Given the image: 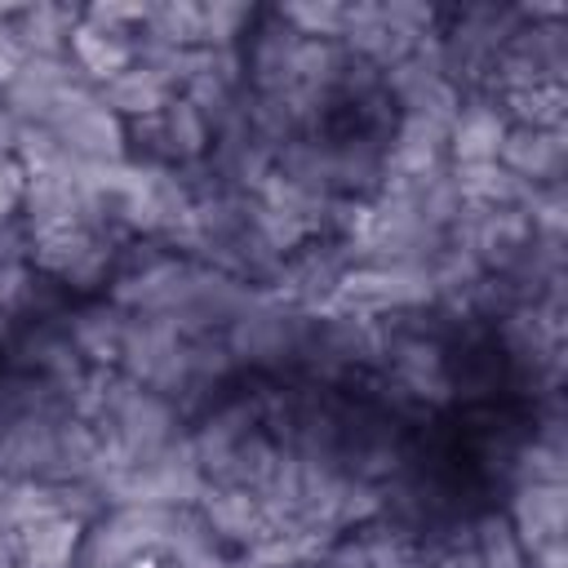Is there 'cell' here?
I'll list each match as a JSON object with an SVG mask.
<instances>
[{"label":"cell","instance_id":"obj_14","mask_svg":"<svg viewBox=\"0 0 568 568\" xmlns=\"http://www.w3.org/2000/svg\"><path fill=\"white\" fill-rule=\"evenodd\" d=\"M528 559H532V568H564V541L541 546V550H532Z\"/></svg>","mask_w":568,"mask_h":568},{"label":"cell","instance_id":"obj_4","mask_svg":"<svg viewBox=\"0 0 568 568\" xmlns=\"http://www.w3.org/2000/svg\"><path fill=\"white\" fill-rule=\"evenodd\" d=\"M506 115L497 111L493 98H462V111L448 124V164L453 169H470V164H493L506 138Z\"/></svg>","mask_w":568,"mask_h":568},{"label":"cell","instance_id":"obj_1","mask_svg":"<svg viewBox=\"0 0 568 568\" xmlns=\"http://www.w3.org/2000/svg\"><path fill=\"white\" fill-rule=\"evenodd\" d=\"M49 129L75 160L84 164H120L129 160V124L102 106L98 89H75L58 102V111L40 124Z\"/></svg>","mask_w":568,"mask_h":568},{"label":"cell","instance_id":"obj_10","mask_svg":"<svg viewBox=\"0 0 568 568\" xmlns=\"http://www.w3.org/2000/svg\"><path fill=\"white\" fill-rule=\"evenodd\" d=\"M98 98H102V106H106V111H115L124 124H133V120L155 115L173 93L160 84V75H151L142 62H133V67H129V71H120L115 80L98 84Z\"/></svg>","mask_w":568,"mask_h":568},{"label":"cell","instance_id":"obj_6","mask_svg":"<svg viewBox=\"0 0 568 568\" xmlns=\"http://www.w3.org/2000/svg\"><path fill=\"white\" fill-rule=\"evenodd\" d=\"M67 58L98 89V84L115 80L120 71H129L138 62V40L133 36H115V31H102V27L84 22V18H75L71 40H67Z\"/></svg>","mask_w":568,"mask_h":568},{"label":"cell","instance_id":"obj_7","mask_svg":"<svg viewBox=\"0 0 568 568\" xmlns=\"http://www.w3.org/2000/svg\"><path fill=\"white\" fill-rule=\"evenodd\" d=\"M80 537H84V524L71 515H44V519L9 532L18 568H75Z\"/></svg>","mask_w":568,"mask_h":568},{"label":"cell","instance_id":"obj_2","mask_svg":"<svg viewBox=\"0 0 568 568\" xmlns=\"http://www.w3.org/2000/svg\"><path fill=\"white\" fill-rule=\"evenodd\" d=\"M75 89H93V84L75 71V62L67 53H58V58H22L18 75L0 93V106L18 124H44L58 111V102L71 98Z\"/></svg>","mask_w":568,"mask_h":568},{"label":"cell","instance_id":"obj_15","mask_svg":"<svg viewBox=\"0 0 568 568\" xmlns=\"http://www.w3.org/2000/svg\"><path fill=\"white\" fill-rule=\"evenodd\" d=\"M0 320H4V315H0Z\"/></svg>","mask_w":568,"mask_h":568},{"label":"cell","instance_id":"obj_12","mask_svg":"<svg viewBox=\"0 0 568 568\" xmlns=\"http://www.w3.org/2000/svg\"><path fill=\"white\" fill-rule=\"evenodd\" d=\"M275 18L297 31L302 40H337L346 36V4H333V0H320V4H284L275 9Z\"/></svg>","mask_w":568,"mask_h":568},{"label":"cell","instance_id":"obj_8","mask_svg":"<svg viewBox=\"0 0 568 568\" xmlns=\"http://www.w3.org/2000/svg\"><path fill=\"white\" fill-rule=\"evenodd\" d=\"M124 324H129V311H120L115 302H93V306H80L62 333L71 337L75 355L89 368H115L120 364Z\"/></svg>","mask_w":568,"mask_h":568},{"label":"cell","instance_id":"obj_13","mask_svg":"<svg viewBox=\"0 0 568 568\" xmlns=\"http://www.w3.org/2000/svg\"><path fill=\"white\" fill-rule=\"evenodd\" d=\"M27 200V169L13 151H0V222L18 217Z\"/></svg>","mask_w":568,"mask_h":568},{"label":"cell","instance_id":"obj_11","mask_svg":"<svg viewBox=\"0 0 568 568\" xmlns=\"http://www.w3.org/2000/svg\"><path fill=\"white\" fill-rule=\"evenodd\" d=\"M470 550H475L479 568H528V550H524V541H519V532L510 528L506 515L475 519Z\"/></svg>","mask_w":568,"mask_h":568},{"label":"cell","instance_id":"obj_5","mask_svg":"<svg viewBox=\"0 0 568 568\" xmlns=\"http://www.w3.org/2000/svg\"><path fill=\"white\" fill-rule=\"evenodd\" d=\"M497 164L528 186H559L564 178V129H524L510 124L497 151Z\"/></svg>","mask_w":568,"mask_h":568},{"label":"cell","instance_id":"obj_3","mask_svg":"<svg viewBox=\"0 0 568 568\" xmlns=\"http://www.w3.org/2000/svg\"><path fill=\"white\" fill-rule=\"evenodd\" d=\"M71 413H22L0 435V475L58 484V430Z\"/></svg>","mask_w":568,"mask_h":568},{"label":"cell","instance_id":"obj_9","mask_svg":"<svg viewBox=\"0 0 568 568\" xmlns=\"http://www.w3.org/2000/svg\"><path fill=\"white\" fill-rule=\"evenodd\" d=\"M564 484H519L515 506H510V528L519 532L524 550H541L564 541Z\"/></svg>","mask_w":568,"mask_h":568}]
</instances>
